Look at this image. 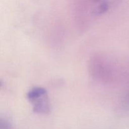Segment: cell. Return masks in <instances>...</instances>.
<instances>
[{"instance_id": "6da1fadb", "label": "cell", "mask_w": 129, "mask_h": 129, "mask_svg": "<svg viewBox=\"0 0 129 129\" xmlns=\"http://www.w3.org/2000/svg\"><path fill=\"white\" fill-rule=\"evenodd\" d=\"M27 97L32 104L33 110L35 113L47 114L50 112V103L45 89L39 87L33 88L28 92Z\"/></svg>"}]
</instances>
